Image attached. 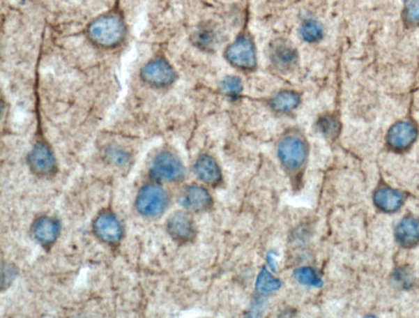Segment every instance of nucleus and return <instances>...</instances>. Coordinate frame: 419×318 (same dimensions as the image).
Segmentation results:
<instances>
[{
	"label": "nucleus",
	"instance_id": "4468645a",
	"mask_svg": "<svg viewBox=\"0 0 419 318\" xmlns=\"http://www.w3.org/2000/svg\"><path fill=\"white\" fill-rule=\"evenodd\" d=\"M195 171L197 176L206 183H218L221 179L219 165L210 156H201L196 161Z\"/></svg>",
	"mask_w": 419,
	"mask_h": 318
},
{
	"label": "nucleus",
	"instance_id": "5701e85b",
	"mask_svg": "<svg viewBox=\"0 0 419 318\" xmlns=\"http://www.w3.org/2000/svg\"><path fill=\"white\" fill-rule=\"evenodd\" d=\"M404 21L413 26H419V0H406L404 4Z\"/></svg>",
	"mask_w": 419,
	"mask_h": 318
},
{
	"label": "nucleus",
	"instance_id": "6ab92c4d",
	"mask_svg": "<svg viewBox=\"0 0 419 318\" xmlns=\"http://www.w3.org/2000/svg\"><path fill=\"white\" fill-rule=\"evenodd\" d=\"M281 287L279 280L273 277L266 269L259 273L257 281V289L261 293H271L277 291Z\"/></svg>",
	"mask_w": 419,
	"mask_h": 318
},
{
	"label": "nucleus",
	"instance_id": "2eb2a0df",
	"mask_svg": "<svg viewBox=\"0 0 419 318\" xmlns=\"http://www.w3.org/2000/svg\"><path fill=\"white\" fill-rule=\"evenodd\" d=\"M374 201L375 205L380 210L385 212H393L397 211L402 206L404 202L403 195L388 188H383L378 190L374 194Z\"/></svg>",
	"mask_w": 419,
	"mask_h": 318
},
{
	"label": "nucleus",
	"instance_id": "f03ea898",
	"mask_svg": "<svg viewBox=\"0 0 419 318\" xmlns=\"http://www.w3.org/2000/svg\"><path fill=\"white\" fill-rule=\"evenodd\" d=\"M224 56L234 68L243 71H251L257 68V54L255 45L250 36H239L227 49Z\"/></svg>",
	"mask_w": 419,
	"mask_h": 318
},
{
	"label": "nucleus",
	"instance_id": "f3484780",
	"mask_svg": "<svg viewBox=\"0 0 419 318\" xmlns=\"http://www.w3.org/2000/svg\"><path fill=\"white\" fill-rule=\"evenodd\" d=\"M300 98L298 93L291 90H282L271 98V107L279 113H287L295 110L299 106Z\"/></svg>",
	"mask_w": 419,
	"mask_h": 318
},
{
	"label": "nucleus",
	"instance_id": "ddd939ff",
	"mask_svg": "<svg viewBox=\"0 0 419 318\" xmlns=\"http://www.w3.org/2000/svg\"><path fill=\"white\" fill-rule=\"evenodd\" d=\"M60 225L55 218L43 216L38 218L33 226V234L42 245H50L59 235Z\"/></svg>",
	"mask_w": 419,
	"mask_h": 318
},
{
	"label": "nucleus",
	"instance_id": "b1692460",
	"mask_svg": "<svg viewBox=\"0 0 419 318\" xmlns=\"http://www.w3.org/2000/svg\"><path fill=\"white\" fill-rule=\"evenodd\" d=\"M107 158L116 165H122L129 159L128 154L123 150L117 148H112L107 150Z\"/></svg>",
	"mask_w": 419,
	"mask_h": 318
},
{
	"label": "nucleus",
	"instance_id": "7ed1b4c3",
	"mask_svg": "<svg viewBox=\"0 0 419 318\" xmlns=\"http://www.w3.org/2000/svg\"><path fill=\"white\" fill-rule=\"evenodd\" d=\"M277 156L286 169H298L307 159V145L303 137L298 135H286L277 146Z\"/></svg>",
	"mask_w": 419,
	"mask_h": 318
},
{
	"label": "nucleus",
	"instance_id": "9b49d317",
	"mask_svg": "<svg viewBox=\"0 0 419 318\" xmlns=\"http://www.w3.org/2000/svg\"><path fill=\"white\" fill-rule=\"evenodd\" d=\"M178 202L188 210L199 212L209 209L213 205V199L204 188L190 186L183 190Z\"/></svg>",
	"mask_w": 419,
	"mask_h": 318
},
{
	"label": "nucleus",
	"instance_id": "39448f33",
	"mask_svg": "<svg viewBox=\"0 0 419 318\" xmlns=\"http://www.w3.org/2000/svg\"><path fill=\"white\" fill-rule=\"evenodd\" d=\"M150 174L161 181L176 182L185 176V168L176 155L162 151L153 160Z\"/></svg>",
	"mask_w": 419,
	"mask_h": 318
},
{
	"label": "nucleus",
	"instance_id": "0eeeda50",
	"mask_svg": "<svg viewBox=\"0 0 419 318\" xmlns=\"http://www.w3.org/2000/svg\"><path fill=\"white\" fill-rule=\"evenodd\" d=\"M418 136L417 127L413 123L402 121L395 123L387 135V141L390 148L395 150H406L411 146Z\"/></svg>",
	"mask_w": 419,
	"mask_h": 318
},
{
	"label": "nucleus",
	"instance_id": "f8f14e48",
	"mask_svg": "<svg viewBox=\"0 0 419 318\" xmlns=\"http://www.w3.org/2000/svg\"><path fill=\"white\" fill-rule=\"evenodd\" d=\"M29 165L37 174L46 176L56 170V161L50 149L44 144H37L29 155Z\"/></svg>",
	"mask_w": 419,
	"mask_h": 318
},
{
	"label": "nucleus",
	"instance_id": "f257e3e1",
	"mask_svg": "<svg viewBox=\"0 0 419 318\" xmlns=\"http://www.w3.org/2000/svg\"><path fill=\"white\" fill-rule=\"evenodd\" d=\"M88 34L94 44L103 47H116L124 40L123 21L116 15L98 17L88 28Z\"/></svg>",
	"mask_w": 419,
	"mask_h": 318
},
{
	"label": "nucleus",
	"instance_id": "423d86ee",
	"mask_svg": "<svg viewBox=\"0 0 419 318\" xmlns=\"http://www.w3.org/2000/svg\"><path fill=\"white\" fill-rule=\"evenodd\" d=\"M141 77L151 86L165 88L176 82V73L167 61L158 59L144 66L141 70Z\"/></svg>",
	"mask_w": 419,
	"mask_h": 318
},
{
	"label": "nucleus",
	"instance_id": "1a4fd4ad",
	"mask_svg": "<svg viewBox=\"0 0 419 318\" xmlns=\"http://www.w3.org/2000/svg\"><path fill=\"white\" fill-rule=\"evenodd\" d=\"M96 235L107 243L116 244L123 236V229L116 216L110 213H101L93 222Z\"/></svg>",
	"mask_w": 419,
	"mask_h": 318
},
{
	"label": "nucleus",
	"instance_id": "6e6552de",
	"mask_svg": "<svg viewBox=\"0 0 419 318\" xmlns=\"http://www.w3.org/2000/svg\"><path fill=\"white\" fill-rule=\"evenodd\" d=\"M269 54L272 64L282 70L293 69L298 63V52L288 41H275Z\"/></svg>",
	"mask_w": 419,
	"mask_h": 318
},
{
	"label": "nucleus",
	"instance_id": "a211bd4d",
	"mask_svg": "<svg viewBox=\"0 0 419 318\" xmlns=\"http://www.w3.org/2000/svg\"><path fill=\"white\" fill-rule=\"evenodd\" d=\"M300 36L307 43H315L322 39L323 27L317 21H307L303 24L300 29Z\"/></svg>",
	"mask_w": 419,
	"mask_h": 318
},
{
	"label": "nucleus",
	"instance_id": "9d476101",
	"mask_svg": "<svg viewBox=\"0 0 419 318\" xmlns=\"http://www.w3.org/2000/svg\"><path fill=\"white\" fill-rule=\"evenodd\" d=\"M167 230L169 235L178 242H187L194 238L195 227L194 221L187 213L178 211L168 218Z\"/></svg>",
	"mask_w": 419,
	"mask_h": 318
},
{
	"label": "nucleus",
	"instance_id": "aec40b11",
	"mask_svg": "<svg viewBox=\"0 0 419 318\" xmlns=\"http://www.w3.org/2000/svg\"><path fill=\"white\" fill-rule=\"evenodd\" d=\"M294 278L299 283L307 287H322L323 281L317 273L310 268H300L294 272Z\"/></svg>",
	"mask_w": 419,
	"mask_h": 318
},
{
	"label": "nucleus",
	"instance_id": "412c9836",
	"mask_svg": "<svg viewBox=\"0 0 419 318\" xmlns=\"http://www.w3.org/2000/svg\"><path fill=\"white\" fill-rule=\"evenodd\" d=\"M243 83L241 79L238 77H226L221 84L223 93L231 98H236L242 93L243 91Z\"/></svg>",
	"mask_w": 419,
	"mask_h": 318
},
{
	"label": "nucleus",
	"instance_id": "dca6fc26",
	"mask_svg": "<svg viewBox=\"0 0 419 318\" xmlns=\"http://www.w3.org/2000/svg\"><path fill=\"white\" fill-rule=\"evenodd\" d=\"M395 237L403 245L416 244L419 241V222L412 217L404 218L395 229Z\"/></svg>",
	"mask_w": 419,
	"mask_h": 318
},
{
	"label": "nucleus",
	"instance_id": "4be33fe9",
	"mask_svg": "<svg viewBox=\"0 0 419 318\" xmlns=\"http://www.w3.org/2000/svg\"><path fill=\"white\" fill-rule=\"evenodd\" d=\"M320 131L328 137H336L339 132V122L335 116L331 115L323 116L318 121Z\"/></svg>",
	"mask_w": 419,
	"mask_h": 318
},
{
	"label": "nucleus",
	"instance_id": "20e7f679",
	"mask_svg": "<svg viewBox=\"0 0 419 318\" xmlns=\"http://www.w3.org/2000/svg\"><path fill=\"white\" fill-rule=\"evenodd\" d=\"M168 197L161 187L155 184L145 185L136 199V208L144 216L155 217L161 215L167 206Z\"/></svg>",
	"mask_w": 419,
	"mask_h": 318
}]
</instances>
